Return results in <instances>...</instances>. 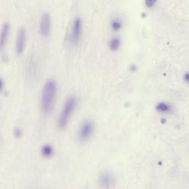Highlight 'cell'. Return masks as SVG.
<instances>
[{"instance_id":"cell-15","label":"cell","mask_w":189,"mask_h":189,"mask_svg":"<svg viewBox=\"0 0 189 189\" xmlns=\"http://www.w3.org/2000/svg\"><path fill=\"white\" fill-rule=\"evenodd\" d=\"M185 79L187 81V82L189 83V73H187L185 75Z\"/></svg>"},{"instance_id":"cell-3","label":"cell","mask_w":189,"mask_h":189,"mask_svg":"<svg viewBox=\"0 0 189 189\" xmlns=\"http://www.w3.org/2000/svg\"><path fill=\"white\" fill-rule=\"evenodd\" d=\"M27 34L26 29L21 27L18 29L16 35V52L18 55H21L24 53L26 48Z\"/></svg>"},{"instance_id":"cell-14","label":"cell","mask_w":189,"mask_h":189,"mask_svg":"<svg viewBox=\"0 0 189 189\" xmlns=\"http://www.w3.org/2000/svg\"><path fill=\"white\" fill-rule=\"evenodd\" d=\"M156 1H157V0H145L146 5L149 7H153V6L155 4Z\"/></svg>"},{"instance_id":"cell-6","label":"cell","mask_w":189,"mask_h":189,"mask_svg":"<svg viewBox=\"0 0 189 189\" xmlns=\"http://www.w3.org/2000/svg\"><path fill=\"white\" fill-rule=\"evenodd\" d=\"M51 29V17L48 13H44L41 18L39 24V31L42 36L47 37Z\"/></svg>"},{"instance_id":"cell-1","label":"cell","mask_w":189,"mask_h":189,"mask_svg":"<svg viewBox=\"0 0 189 189\" xmlns=\"http://www.w3.org/2000/svg\"><path fill=\"white\" fill-rule=\"evenodd\" d=\"M57 94V84L53 80H48L45 83L42 91V110L45 114L49 113L55 104Z\"/></svg>"},{"instance_id":"cell-5","label":"cell","mask_w":189,"mask_h":189,"mask_svg":"<svg viewBox=\"0 0 189 189\" xmlns=\"http://www.w3.org/2000/svg\"><path fill=\"white\" fill-rule=\"evenodd\" d=\"M94 124L91 120H87L80 127L78 133V137L81 142L88 140L93 134Z\"/></svg>"},{"instance_id":"cell-8","label":"cell","mask_w":189,"mask_h":189,"mask_svg":"<svg viewBox=\"0 0 189 189\" xmlns=\"http://www.w3.org/2000/svg\"><path fill=\"white\" fill-rule=\"evenodd\" d=\"M10 31V25L7 23L4 24L2 29L1 38H0V50L1 51H2L5 47L6 43L8 40Z\"/></svg>"},{"instance_id":"cell-7","label":"cell","mask_w":189,"mask_h":189,"mask_svg":"<svg viewBox=\"0 0 189 189\" xmlns=\"http://www.w3.org/2000/svg\"><path fill=\"white\" fill-rule=\"evenodd\" d=\"M114 179L113 176L109 173H101L99 178L100 185L103 188H110L114 184Z\"/></svg>"},{"instance_id":"cell-9","label":"cell","mask_w":189,"mask_h":189,"mask_svg":"<svg viewBox=\"0 0 189 189\" xmlns=\"http://www.w3.org/2000/svg\"><path fill=\"white\" fill-rule=\"evenodd\" d=\"M37 68V61L35 57H32L29 65H28V68H27V72L30 76L34 75L36 73Z\"/></svg>"},{"instance_id":"cell-13","label":"cell","mask_w":189,"mask_h":189,"mask_svg":"<svg viewBox=\"0 0 189 189\" xmlns=\"http://www.w3.org/2000/svg\"><path fill=\"white\" fill-rule=\"evenodd\" d=\"M156 109L159 111L165 112V111H168L169 110V107L166 104L161 103L158 104L157 106H156Z\"/></svg>"},{"instance_id":"cell-4","label":"cell","mask_w":189,"mask_h":189,"mask_svg":"<svg viewBox=\"0 0 189 189\" xmlns=\"http://www.w3.org/2000/svg\"><path fill=\"white\" fill-rule=\"evenodd\" d=\"M82 29V22L80 18H76L73 24L70 34V41L72 44L76 46L80 41Z\"/></svg>"},{"instance_id":"cell-10","label":"cell","mask_w":189,"mask_h":189,"mask_svg":"<svg viewBox=\"0 0 189 189\" xmlns=\"http://www.w3.org/2000/svg\"><path fill=\"white\" fill-rule=\"evenodd\" d=\"M120 45V41L118 37H114L109 42V48L113 52L117 51L118 50Z\"/></svg>"},{"instance_id":"cell-11","label":"cell","mask_w":189,"mask_h":189,"mask_svg":"<svg viewBox=\"0 0 189 189\" xmlns=\"http://www.w3.org/2000/svg\"><path fill=\"white\" fill-rule=\"evenodd\" d=\"M42 153L43 155L45 157H49L52 155V153H53L52 148L48 145L44 146L42 149Z\"/></svg>"},{"instance_id":"cell-2","label":"cell","mask_w":189,"mask_h":189,"mask_svg":"<svg viewBox=\"0 0 189 189\" xmlns=\"http://www.w3.org/2000/svg\"><path fill=\"white\" fill-rule=\"evenodd\" d=\"M77 104V99L74 97H71L65 101L58 120V126L60 129H63L67 125Z\"/></svg>"},{"instance_id":"cell-12","label":"cell","mask_w":189,"mask_h":189,"mask_svg":"<svg viewBox=\"0 0 189 189\" xmlns=\"http://www.w3.org/2000/svg\"><path fill=\"white\" fill-rule=\"evenodd\" d=\"M111 29L115 31H118L122 29V23L119 20H114L111 22Z\"/></svg>"}]
</instances>
